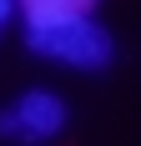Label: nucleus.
Segmentation results:
<instances>
[{"label": "nucleus", "instance_id": "nucleus-2", "mask_svg": "<svg viewBox=\"0 0 141 146\" xmlns=\"http://www.w3.org/2000/svg\"><path fill=\"white\" fill-rule=\"evenodd\" d=\"M61 126H66V106H61V96H51V91H25V96L15 101V111L0 116V136H25V141L56 136Z\"/></svg>", "mask_w": 141, "mask_h": 146}, {"label": "nucleus", "instance_id": "nucleus-4", "mask_svg": "<svg viewBox=\"0 0 141 146\" xmlns=\"http://www.w3.org/2000/svg\"><path fill=\"white\" fill-rule=\"evenodd\" d=\"M10 5H15V0H0V25L10 20Z\"/></svg>", "mask_w": 141, "mask_h": 146}, {"label": "nucleus", "instance_id": "nucleus-3", "mask_svg": "<svg viewBox=\"0 0 141 146\" xmlns=\"http://www.w3.org/2000/svg\"><path fill=\"white\" fill-rule=\"evenodd\" d=\"M25 10V25H41V20H76V15H91L96 0H20Z\"/></svg>", "mask_w": 141, "mask_h": 146}, {"label": "nucleus", "instance_id": "nucleus-1", "mask_svg": "<svg viewBox=\"0 0 141 146\" xmlns=\"http://www.w3.org/2000/svg\"><path fill=\"white\" fill-rule=\"evenodd\" d=\"M25 45L35 50V56H51V60H61V66H76V71H106L111 56H116L111 35H106L91 15L25 25Z\"/></svg>", "mask_w": 141, "mask_h": 146}]
</instances>
